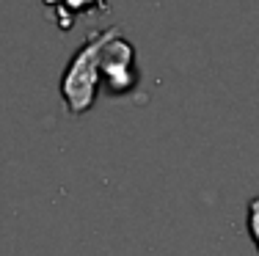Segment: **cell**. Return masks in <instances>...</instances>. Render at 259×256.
<instances>
[{
    "label": "cell",
    "mask_w": 259,
    "mask_h": 256,
    "mask_svg": "<svg viewBox=\"0 0 259 256\" xmlns=\"http://www.w3.org/2000/svg\"><path fill=\"white\" fill-rule=\"evenodd\" d=\"M116 33H121L119 28L108 30H94L85 36V41L72 53L69 64L64 66L61 75V99H64L66 111L72 116H83L94 108L97 91H100V58L102 50Z\"/></svg>",
    "instance_id": "1"
},
{
    "label": "cell",
    "mask_w": 259,
    "mask_h": 256,
    "mask_svg": "<svg viewBox=\"0 0 259 256\" xmlns=\"http://www.w3.org/2000/svg\"><path fill=\"white\" fill-rule=\"evenodd\" d=\"M53 11H58V28L69 30L80 14H105L110 11V0H45Z\"/></svg>",
    "instance_id": "3"
},
{
    "label": "cell",
    "mask_w": 259,
    "mask_h": 256,
    "mask_svg": "<svg viewBox=\"0 0 259 256\" xmlns=\"http://www.w3.org/2000/svg\"><path fill=\"white\" fill-rule=\"evenodd\" d=\"M245 229H248V237L259 253V196L248 198V207H245Z\"/></svg>",
    "instance_id": "4"
},
{
    "label": "cell",
    "mask_w": 259,
    "mask_h": 256,
    "mask_svg": "<svg viewBox=\"0 0 259 256\" xmlns=\"http://www.w3.org/2000/svg\"><path fill=\"white\" fill-rule=\"evenodd\" d=\"M100 85L110 96H127L138 85V64H135V44L116 33L105 44L100 58Z\"/></svg>",
    "instance_id": "2"
}]
</instances>
